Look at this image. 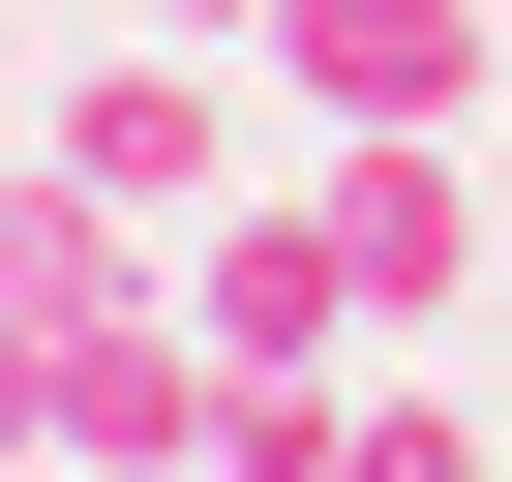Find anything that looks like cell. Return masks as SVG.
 Instances as JSON below:
<instances>
[{"instance_id": "cell-1", "label": "cell", "mask_w": 512, "mask_h": 482, "mask_svg": "<svg viewBox=\"0 0 512 482\" xmlns=\"http://www.w3.org/2000/svg\"><path fill=\"white\" fill-rule=\"evenodd\" d=\"M31 151H61V211L211 241V211H241V31H91V61L31 91Z\"/></svg>"}, {"instance_id": "cell-2", "label": "cell", "mask_w": 512, "mask_h": 482, "mask_svg": "<svg viewBox=\"0 0 512 482\" xmlns=\"http://www.w3.org/2000/svg\"><path fill=\"white\" fill-rule=\"evenodd\" d=\"M302 211H332V302H362V332H452V302H482V151H452V121H332Z\"/></svg>"}, {"instance_id": "cell-3", "label": "cell", "mask_w": 512, "mask_h": 482, "mask_svg": "<svg viewBox=\"0 0 512 482\" xmlns=\"http://www.w3.org/2000/svg\"><path fill=\"white\" fill-rule=\"evenodd\" d=\"M61 482H241V362H211L181 302L61 332Z\"/></svg>"}, {"instance_id": "cell-4", "label": "cell", "mask_w": 512, "mask_h": 482, "mask_svg": "<svg viewBox=\"0 0 512 482\" xmlns=\"http://www.w3.org/2000/svg\"><path fill=\"white\" fill-rule=\"evenodd\" d=\"M272 91H302V151L332 121H482L512 31H482V0H272Z\"/></svg>"}, {"instance_id": "cell-5", "label": "cell", "mask_w": 512, "mask_h": 482, "mask_svg": "<svg viewBox=\"0 0 512 482\" xmlns=\"http://www.w3.org/2000/svg\"><path fill=\"white\" fill-rule=\"evenodd\" d=\"M181 332H211V362H332V332H362V302H332V211H302V181L211 211V241H181Z\"/></svg>"}, {"instance_id": "cell-6", "label": "cell", "mask_w": 512, "mask_h": 482, "mask_svg": "<svg viewBox=\"0 0 512 482\" xmlns=\"http://www.w3.org/2000/svg\"><path fill=\"white\" fill-rule=\"evenodd\" d=\"M332 482H512V452H482L452 392H332Z\"/></svg>"}, {"instance_id": "cell-7", "label": "cell", "mask_w": 512, "mask_h": 482, "mask_svg": "<svg viewBox=\"0 0 512 482\" xmlns=\"http://www.w3.org/2000/svg\"><path fill=\"white\" fill-rule=\"evenodd\" d=\"M241 482H332V362H241Z\"/></svg>"}, {"instance_id": "cell-8", "label": "cell", "mask_w": 512, "mask_h": 482, "mask_svg": "<svg viewBox=\"0 0 512 482\" xmlns=\"http://www.w3.org/2000/svg\"><path fill=\"white\" fill-rule=\"evenodd\" d=\"M0 452H61V332H31V302H0Z\"/></svg>"}, {"instance_id": "cell-9", "label": "cell", "mask_w": 512, "mask_h": 482, "mask_svg": "<svg viewBox=\"0 0 512 482\" xmlns=\"http://www.w3.org/2000/svg\"><path fill=\"white\" fill-rule=\"evenodd\" d=\"M91 31H241V61H272V0H91Z\"/></svg>"}, {"instance_id": "cell-10", "label": "cell", "mask_w": 512, "mask_h": 482, "mask_svg": "<svg viewBox=\"0 0 512 482\" xmlns=\"http://www.w3.org/2000/svg\"><path fill=\"white\" fill-rule=\"evenodd\" d=\"M31 211H61V151H31V121H0V241H31Z\"/></svg>"}, {"instance_id": "cell-11", "label": "cell", "mask_w": 512, "mask_h": 482, "mask_svg": "<svg viewBox=\"0 0 512 482\" xmlns=\"http://www.w3.org/2000/svg\"><path fill=\"white\" fill-rule=\"evenodd\" d=\"M0 482H61V452H0Z\"/></svg>"}]
</instances>
